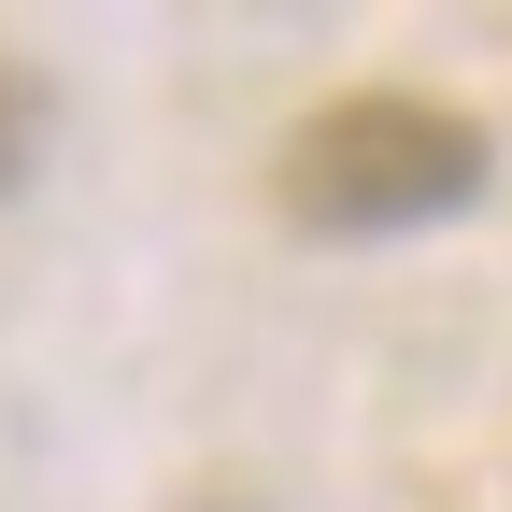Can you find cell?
<instances>
[{
  "instance_id": "7a4b0ae2",
  "label": "cell",
  "mask_w": 512,
  "mask_h": 512,
  "mask_svg": "<svg viewBox=\"0 0 512 512\" xmlns=\"http://www.w3.org/2000/svg\"><path fill=\"white\" fill-rule=\"evenodd\" d=\"M43 128H57L43 72H15V57H0V185H29V171H43Z\"/></svg>"
},
{
  "instance_id": "6da1fadb",
  "label": "cell",
  "mask_w": 512,
  "mask_h": 512,
  "mask_svg": "<svg viewBox=\"0 0 512 512\" xmlns=\"http://www.w3.org/2000/svg\"><path fill=\"white\" fill-rule=\"evenodd\" d=\"M484 171H498V143H484L456 100L356 86V100H328V114H299V128H285L271 200H285V228H313V242H399V228L470 214V200H484Z\"/></svg>"
},
{
  "instance_id": "3957f363",
  "label": "cell",
  "mask_w": 512,
  "mask_h": 512,
  "mask_svg": "<svg viewBox=\"0 0 512 512\" xmlns=\"http://www.w3.org/2000/svg\"><path fill=\"white\" fill-rule=\"evenodd\" d=\"M171 512H256V498H171Z\"/></svg>"
}]
</instances>
